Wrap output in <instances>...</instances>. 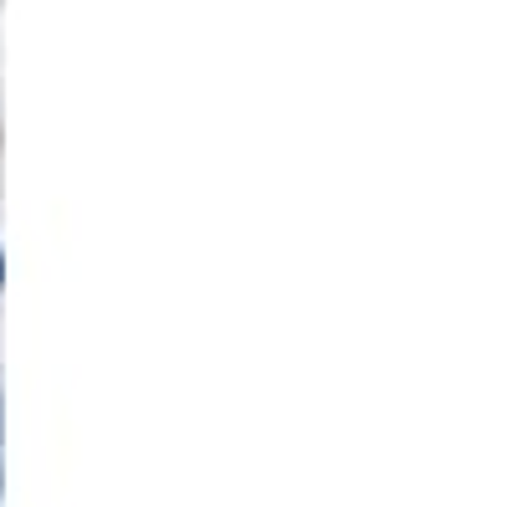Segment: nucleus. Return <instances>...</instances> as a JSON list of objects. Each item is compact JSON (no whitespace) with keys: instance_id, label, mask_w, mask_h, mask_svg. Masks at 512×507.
Returning a JSON list of instances; mask_svg holds the SVG:
<instances>
[{"instance_id":"nucleus-1","label":"nucleus","mask_w":512,"mask_h":507,"mask_svg":"<svg viewBox=\"0 0 512 507\" xmlns=\"http://www.w3.org/2000/svg\"><path fill=\"white\" fill-rule=\"evenodd\" d=\"M0 277H6V262H0Z\"/></svg>"}]
</instances>
